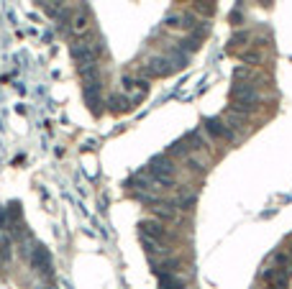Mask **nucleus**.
Wrapping results in <instances>:
<instances>
[{"label": "nucleus", "instance_id": "f257e3e1", "mask_svg": "<svg viewBox=\"0 0 292 289\" xmlns=\"http://www.w3.org/2000/svg\"><path fill=\"white\" fill-rule=\"evenodd\" d=\"M231 100H233V113H241V115H252L257 113L262 98H259V90L257 85H252V82H233V87H231Z\"/></svg>", "mask_w": 292, "mask_h": 289}, {"label": "nucleus", "instance_id": "f03ea898", "mask_svg": "<svg viewBox=\"0 0 292 289\" xmlns=\"http://www.w3.org/2000/svg\"><path fill=\"white\" fill-rule=\"evenodd\" d=\"M175 172H177V167H175V161L170 159V154L154 156V159L149 161V167H146V174L154 179L156 189L172 187V184H175ZM175 187H177V184H175Z\"/></svg>", "mask_w": 292, "mask_h": 289}, {"label": "nucleus", "instance_id": "7ed1b4c3", "mask_svg": "<svg viewBox=\"0 0 292 289\" xmlns=\"http://www.w3.org/2000/svg\"><path fill=\"white\" fill-rule=\"evenodd\" d=\"M69 31L77 38H85L93 31V13H90V8L85 3H77L74 11L69 13Z\"/></svg>", "mask_w": 292, "mask_h": 289}, {"label": "nucleus", "instance_id": "20e7f679", "mask_svg": "<svg viewBox=\"0 0 292 289\" xmlns=\"http://www.w3.org/2000/svg\"><path fill=\"white\" fill-rule=\"evenodd\" d=\"M139 235H141V240H154V243H161V246H170V230L164 228V223L161 220H151V218H146V220H141L139 223Z\"/></svg>", "mask_w": 292, "mask_h": 289}, {"label": "nucleus", "instance_id": "39448f33", "mask_svg": "<svg viewBox=\"0 0 292 289\" xmlns=\"http://www.w3.org/2000/svg\"><path fill=\"white\" fill-rule=\"evenodd\" d=\"M289 269H279V266H267L262 271V281L267 289H289Z\"/></svg>", "mask_w": 292, "mask_h": 289}, {"label": "nucleus", "instance_id": "423d86ee", "mask_svg": "<svg viewBox=\"0 0 292 289\" xmlns=\"http://www.w3.org/2000/svg\"><path fill=\"white\" fill-rule=\"evenodd\" d=\"M26 259H28L33 271H38L41 276H52V254L44 249V246H33Z\"/></svg>", "mask_w": 292, "mask_h": 289}, {"label": "nucleus", "instance_id": "0eeeda50", "mask_svg": "<svg viewBox=\"0 0 292 289\" xmlns=\"http://www.w3.org/2000/svg\"><path fill=\"white\" fill-rule=\"evenodd\" d=\"M202 126H205V131L211 133L216 141H223V143H233V141H236V133L226 126L223 118H205Z\"/></svg>", "mask_w": 292, "mask_h": 289}, {"label": "nucleus", "instance_id": "6e6552de", "mask_svg": "<svg viewBox=\"0 0 292 289\" xmlns=\"http://www.w3.org/2000/svg\"><path fill=\"white\" fill-rule=\"evenodd\" d=\"M141 72L146 77H170L175 69H172V64H170V59H166V57H149L146 64L141 67Z\"/></svg>", "mask_w": 292, "mask_h": 289}, {"label": "nucleus", "instance_id": "1a4fd4ad", "mask_svg": "<svg viewBox=\"0 0 292 289\" xmlns=\"http://www.w3.org/2000/svg\"><path fill=\"white\" fill-rule=\"evenodd\" d=\"M123 90L129 92L131 103L136 105L139 100H144V98H146V92H149V85H146V79H134V77H123Z\"/></svg>", "mask_w": 292, "mask_h": 289}, {"label": "nucleus", "instance_id": "9d476101", "mask_svg": "<svg viewBox=\"0 0 292 289\" xmlns=\"http://www.w3.org/2000/svg\"><path fill=\"white\" fill-rule=\"evenodd\" d=\"M82 92H85V103L93 113H100V82H82Z\"/></svg>", "mask_w": 292, "mask_h": 289}, {"label": "nucleus", "instance_id": "9b49d317", "mask_svg": "<svg viewBox=\"0 0 292 289\" xmlns=\"http://www.w3.org/2000/svg\"><path fill=\"white\" fill-rule=\"evenodd\" d=\"M190 279L185 271H172V274H161L159 276V289H187Z\"/></svg>", "mask_w": 292, "mask_h": 289}, {"label": "nucleus", "instance_id": "f8f14e48", "mask_svg": "<svg viewBox=\"0 0 292 289\" xmlns=\"http://www.w3.org/2000/svg\"><path fill=\"white\" fill-rule=\"evenodd\" d=\"M175 208L177 210H182V213H187V210H192L195 208V202H197V192L195 189H177V195H175Z\"/></svg>", "mask_w": 292, "mask_h": 289}, {"label": "nucleus", "instance_id": "ddd939ff", "mask_svg": "<svg viewBox=\"0 0 292 289\" xmlns=\"http://www.w3.org/2000/svg\"><path fill=\"white\" fill-rule=\"evenodd\" d=\"M131 105H134V103H131L129 95H110V98H108V108H110L113 113H126Z\"/></svg>", "mask_w": 292, "mask_h": 289}, {"label": "nucleus", "instance_id": "4468645a", "mask_svg": "<svg viewBox=\"0 0 292 289\" xmlns=\"http://www.w3.org/2000/svg\"><path fill=\"white\" fill-rule=\"evenodd\" d=\"M185 169L190 174H205V164L200 159H195V156H185Z\"/></svg>", "mask_w": 292, "mask_h": 289}, {"label": "nucleus", "instance_id": "2eb2a0df", "mask_svg": "<svg viewBox=\"0 0 292 289\" xmlns=\"http://www.w3.org/2000/svg\"><path fill=\"white\" fill-rule=\"evenodd\" d=\"M195 11H197L200 16H205V18H211V16L216 13V6L211 3V0H197V3H195Z\"/></svg>", "mask_w": 292, "mask_h": 289}, {"label": "nucleus", "instance_id": "dca6fc26", "mask_svg": "<svg viewBox=\"0 0 292 289\" xmlns=\"http://www.w3.org/2000/svg\"><path fill=\"white\" fill-rule=\"evenodd\" d=\"M241 59H243L246 64H262V54H259L257 49H252V52H243V54H241Z\"/></svg>", "mask_w": 292, "mask_h": 289}, {"label": "nucleus", "instance_id": "f3484780", "mask_svg": "<svg viewBox=\"0 0 292 289\" xmlns=\"http://www.w3.org/2000/svg\"><path fill=\"white\" fill-rule=\"evenodd\" d=\"M248 38H252V33H248V31H238V33L231 38V44H233V46H243Z\"/></svg>", "mask_w": 292, "mask_h": 289}, {"label": "nucleus", "instance_id": "a211bd4d", "mask_svg": "<svg viewBox=\"0 0 292 289\" xmlns=\"http://www.w3.org/2000/svg\"><path fill=\"white\" fill-rule=\"evenodd\" d=\"M164 26H166V28H180V13L166 16V18H164Z\"/></svg>", "mask_w": 292, "mask_h": 289}, {"label": "nucleus", "instance_id": "6ab92c4d", "mask_svg": "<svg viewBox=\"0 0 292 289\" xmlns=\"http://www.w3.org/2000/svg\"><path fill=\"white\" fill-rule=\"evenodd\" d=\"M272 3V0H262V6H269Z\"/></svg>", "mask_w": 292, "mask_h": 289}, {"label": "nucleus", "instance_id": "aec40b11", "mask_svg": "<svg viewBox=\"0 0 292 289\" xmlns=\"http://www.w3.org/2000/svg\"><path fill=\"white\" fill-rule=\"evenodd\" d=\"M38 3H41V6H44V3H49V0H38Z\"/></svg>", "mask_w": 292, "mask_h": 289}, {"label": "nucleus", "instance_id": "412c9836", "mask_svg": "<svg viewBox=\"0 0 292 289\" xmlns=\"http://www.w3.org/2000/svg\"><path fill=\"white\" fill-rule=\"evenodd\" d=\"M44 289H52V286H44Z\"/></svg>", "mask_w": 292, "mask_h": 289}]
</instances>
